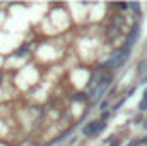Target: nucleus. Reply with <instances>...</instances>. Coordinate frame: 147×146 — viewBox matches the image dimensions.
Segmentation results:
<instances>
[{"mask_svg":"<svg viewBox=\"0 0 147 146\" xmlns=\"http://www.w3.org/2000/svg\"><path fill=\"white\" fill-rule=\"evenodd\" d=\"M130 57V48L128 46H120V48H116L113 53H111V57L105 62V67H120V65H123L125 62H127V59Z\"/></svg>","mask_w":147,"mask_h":146,"instance_id":"1","label":"nucleus"},{"mask_svg":"<svg viewBox=\"0 0 147 146\" xmlns=\"http://www.w3.org/2000/svg\"><path fill=\"white\" fill-rule=\"evenodd\" d=\"M139 108H140V110H146L147 108V89L144 91V98H142V102H140Z\"/></svg>","mask_w":147,"mask_h":146,"instance_id":"7","label":"nucleus"},{"mask_svg":"<svg viewBox=\"0 0 147 146\" xmlns=\"http://www.w3.org/2000/svg\"><path fill=\"white\" fill-rule=\"evenodd\" d=\"M111 146H120V141H115V143H111Z\"/></svg>","mask_w":147,"mask_h":146,"instance_id":"12","label":"nucleus"},{"mask_svg":"<svg viewBox=\"0 0 147 146\" xmlns=\"http://www.w3.org/2000/svg\"><path fill=\"white\" fill-rule=\"evenodd\" d=\"M24 52H28V45H22V46L16 52V55H17V57H22V53H24Z\"/></svg>","mask_w":147,"mask_h":146,"instance_id":"9","label":"nucleus"},{"mask_svg":"<svg viewBox=\"0 0 147 146\" xmlns=\"http://www.w3.org/2000/svg\"><path fill=\"white\" fill-rule=\"evenodd\" d=\"M0 81H2V71H0Z\"/></svg>","mask_w":147,"mask_h":146,"instance_id":"14","label":"nucleus"},{"mask_svg":"<svg viewBox=\"0 0 147 146\" xmlns=\"http://www.w3.org/2000/svg\"><path fill=\"white\" fill-rule=\"evenodd\" d=\"M144 83H147V77H146V79H144Z\"/></svg>","mask_w":147,"mask_h":146,"instance_id":"15","label":"nucleus"},{"mask_svg":"<svg viewBox=\"0 0 147 146\" xmlns=\"http://www.w3.org/2000/svg\"><path fill=\"white\" fill-rule=\"evenodd\" d=\"M74 100H77V102H79V100L84 102V100H87V95H86V93H77V95L74 96Z\"/></svg>","mask_w":147,"mask_h":146,"instance_id":"8","label":"nucleus"},{"mask_svg":"<svg viewBox=\"0 0 147 146\" xmlns=\"http://www.w3.org/2000/svg\"><path fill=\"white\" fill-rule=\"evenodd\" d=\"M139 38V24H134V28H132V31H130V35L127 38V43H125V46H132L134 43H135V40Z\"/></svg>","mask_w":147,"mask_h":146,"instance_id":"4","label":"nucleus"},{"mask_svg":"<svg viewBox=\"0 0 147 146\" xmlns=\"http://www.w3.org/2000/svg\"><path fill=\"white\" fill-rule=\"evenodd\" d=\"M144 127H146V129H147V120H146V124H144Z\"/></svg>","mask_w":147,"mask_h":146,"instance_id":"13","label":"nucleus"},{"mask_svg":"<svg viewBox=\"0 0 147 146\" xmlns=\"http://www.w3.org/2000/svg\"><path fill=\"white\" fill-rule=\"evenodd\" d=\"M106 33H108V38H110V40H115V38L120 35V28H116V26H110Z\"/></svg>","mask_w":147,"mask_h":146,"instance_id":"5","label":"nucleus"},{"mask_svg":"<svg viewBox=\"0 0 147 146\" xmlns=\"http://www.w3.org/2000/svg\"><path fill=\"white\" fill-rule=\"evenodd\" d=\"M33 146H39V145H33Z\"/></svg>","mask_w":147,"mask_h":146,"instance_id":"16","label":"nucleus"},{"mask_svg":"<svg viewBox=\"0 0 147 146\" xmlns=\"http://www.w3.org/2000/svg\"><path fill=\"white\" fill-rule=\"evenodd\" d=\"M110 84H111V79H110V77H103V79H101V83H99V84H98V86L92 89V95H91V98H92L94 102H98V100H99V98H101V96L106 93V89L110 88Z\"/></svg>","mask_w":147,"mask_h":146,"instance_id":"2","label":"nucleus"},{"mask_svg":"<svg viewBox=\"0 0 147 146\" xmlns=\"http://www.w3.org/2000/svg\"><path fill=\"white\" fill-rule=\"evenodd\" d=\"M105 129V120H98V122H89L87 126H84L82 134L84 136H94L98 132H101Z\"/></svg>","mask_w":147,"mask_h":146,"instance_id":"3","label":"nucleus"},{"mask_svg":"<svg viewBox=\"0 0 147 146\" xmlns=\"http://www.w3.org/2000/svg\"><path fill=\"white\" fill-rule=\"evenodd\" d=\"M113 23H115L113 26H116V28H121V26L125 24V19H123L121 16H115V17H113Z\"/></svg>","mask_w":147,"mask_h":146,"instance_id":"6","label":"nucleus"},{"mask_svg":"<svg viewBox=\"0 0 147 146\" xmlns=\"http://www.w3.org/2000/svg\"><path fill=\"white\" fill-rule=\"evenodd\" d=\"M139 71H140V72H144V71H147V60H144V62H140V65H139Z\"/></svg>","mask_w":147,"mask_h":146,"instance_id":"10","label":"nucleus"},{"mask_svg":"<svg viewBox=\"0 0 147 146\" xmlns=\"http://www.w3.org/2000/svg\"><path fill=\"white\" fill-rule=\"evenodd\" d=\"M118 7H120V9H127V7H128V3H120Z\"/></svg>","mask_w":147,"mask_h":146,"instance_id":"11","label":"nucleus"}]
</instances>
